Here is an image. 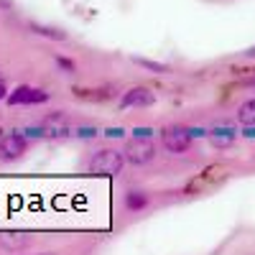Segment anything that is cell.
I'll use <instances>...</instances> for the list:
<instances>
[{
  "label": "cell",
  "mask_w": 255,
  "mask_h": 255,
  "mask_svg": "<svg viewBox=\"0 0 255 255\" xmlns=\"http://www.w3.org/2000/svg\"><path fill=\"white\" fill-rule=\"evenodd\" d=\"M123 166H125V153L115 151V148H105V151L92 153V158L87 161V174L113 179L123 171Z\"/></svg>",
  "instance_id": "6da1fadb"
},
{
  "label": "cell",
  "mask_w": 255,
  "mask_h": 255,
  "mask_svg": "<svg viewBox=\"0 0 255 255\" xmlns=\"http://www.w3.org/2000/svg\"><path fill=\"white\" fill-rule=\"evenodd\" d=\"M161 143L168 153H186L189 145H191V133H189V128L168 125L161 130Z\"/></svg>",
  "instance_id": "7a4b0ae2"
},
{
  "label": "cell",
  "mask_w": 255,
  "mask_h": 255,
  "mask_svg": "<svg viewBox=\"0 0 255 255\" xmlns=\"http://www.w3.org/2000/svg\"><path fill=\"white\" fill-rule=\"evenodd\" d=\"M123 153H125V161L130 163V166H145V163H151V161L156 158V148H153L151 140L135 138Z\"/></svg>",
  "instance_id": "3957f363"
},
{
  "label": "cell",
  "mask_w": 255,
  "mask_h": 255,
  "mask_svg": "<svg viewBox=\"0 0 255 255\" xmlns=\"http://www.w3.org/2000/svg\"><path fill=\"white\" fill-rule=\"evenodd\" d=\"M8 105H44L49 102V92L38 90V87H28V84H20V87H15L13 92H8Z\"/></svg>",
  "instance_id": "277c9868"
},
{
  "label": "cell",
  "mask_w": 255,
  "mask_h": 255,
  "mask_svg": "<svg viewBox=\"0 0 255 255\" xmlns=\"http://www.w3.org/2000/svg\"><path fill=\"white\" fill-rule=\"evenodd\" d=\"M26 135L20 133H5L3 138H0V158L3 161H18L20 156L26 153Z\"/></svg>",
  "instance_id": "5b68a950"
},
{
  "label": "cell",
  "mask_w": 255,
  "mask_h": 255,
  "mask_svg": "<svg viewBox=\"0 0 255 255\" xmlns=\"http://www.w3.org/2000/svg\"><path fill=\"white\" fill-rule=\"evenodd\" d=\"M151 105H156V95L148 87H130L120 97L123 110H128V108H151Z\"/></svg>",
  "instance_id": "8992f818"
},
{
  "label": "cell",
  "mask_w": 255,
  "mask_h": 255,
  "mask_svg": "<svg viewBox=\"0 0 255 255\" xmlns=\"http://www.w3.org/2000/svg\"><path fill=\"white\" fill-rule=\"evenodd\" d=\"M33 243L28 232H0V245L5 250H23Z\"/></svg>",
  "instance_id": "52a82bcc"
},
{
  "label": "cell",
  "mask_w": 255,
  "mask_h": 255,
  "mask_svg": "<svg viewBox=\"0 0 255 255\" xmlns=\"http://www.w3.org/2000/svg\"><path fill=\"white\" fill-rule=\"evenodd\" d=\"M123 204H125L128 212H143L148 204H151V194H145V191H140V189H130V191H125Z\"/></svg>",
  "instance_id": "ba28073f"
},
{
  "label": "cell",
  "mask_w": 255,
  "mask_h": 255,
  "mask_svg": "<svg viewBox=\"0 0 255 255\" xmlns=\"http://www.w3.org/2000/svg\"><path fill=\"white\" fill-rule=\"evenodd\" d=\"M31 31L36 36H44V38H51V41H67V31L61 28H54V26H44V23H31Z\"/></svg>",
  "instance_id": "9c48e42d"
},
{
  "label": "cell",
  "mask_w": 255,
  "mask_h": 255,
  "mask_svg": "<svg viewBox=\"0 0 255 255\" xmlns=\"http://www.w3.org/2000/svg\"><path fill=\"white\" fill-rule=\"evenodd\" d=\"M209 140L217 148H227L232 140H235V130H232V128H215V130L209 133Z\"/></svg>",
  "instance_id": "30bf717a"
},
{
  "label": "cell",
  "mask_w": 255,
  "mask_h": 255,
  "mask_svg": "<svg viewBox=\"0 0 255 255\" xmlns=\"http://www.w3.org/2000/svg\"><path fill=\"white\" fill-rule=\"evenodd\" d=\"M133 59V64H138L140 69H145V72H151V74H168L171 69L166 67V64H161V61H153V59H143V56H130Z\"/></svg>",
  "instance_id": "8fae6325"
},
{
  "label": "cell",
  "mask_w": 255,
  "mask_h": 255,
  "mask_svg": "<svg viewBox=\"0 0 255 255\" xmlns=\"http://www.w3.org/2000/svg\"><path fill=\"white\" fill-rule=\"evenodd\" d=\"M238 120H240L243 125H255V97L240 105V110H238Z\"/></svg>",
  "instance_id": "7c38bea8"
},
{
  "label": "cell",
  "mask_w": 255,
  "mask_h": 255,
  "mask_svg": "<svg viewBox=\"0 0 255 255\" xmlns=\"http://www.w3.org/2000/svg\"><path fill=\"white\" fill-rule=\"evenodd\" d=\"M56 67H59L64 74H74V72H77V64H74L72 59H67V56H56Z\"/></svg>",
  "instance_id": "4fadbf2b"
},
{
  "label": "cell",
  "mask_w": 255,
  "mask_h": 255,
  "mask_svg": "<svg viewBox=\"0 0 255 255\" xmlns=\"http://www.w3.org/2000/svg\"><path fill=\"white\" fill-rule=\"evenodd\" d=\"M153 133H156L153 128H135V130H133L135 138H145V140H148V138H153Z\"/></svg>",
  "instance_id": "5bb4252c"
},
{
  "label": "cell",
  "mask_w": 255,
  "mask_h": 255,
  "mask_svg": "<svg viewBox=\"0 0 255 255\" xmlns=\"http://www.w3.org/2000/svg\"><path fill=\"white\" fill-rule=\"evenodd\" d=\"M105 135H108V138H123L125 130H123V128H108V130H105Z\"/></svg>",
  "instance_id": "9a60e30c"
},
{
  "label": "cell",
  "mask_w": 255,
  "mask_h": 255,
  "mask_svg": "<svg viewBox=\"0 0 255 255\" xmlns=\"http://www.w3.org/2000/svg\"><path fill=\"white\" fill-rule=\"evenodd\" d=\"M28 138H44L46 135V130H44V128H28Z\"/></svg>",
  "instance_id": "2e32d148"
},
{
  "label": "cell",
  "mask_w": 255,
  "mask_h": 255,
  "mask_svg": "<svg viewBox=\"0 0 255 255\" xmlns=\"http://www.w3.org/2000/svg\"><path fill=\"white\" fill-rule=\"evenodd\" d=\"M8 97V87H5V79L0 77V100H5Z\"/></svg>",
  "instance_id": "e0dca14e"
},
{
  "label": "cell",
  "mask_w": 255,
  "mask_h": 255,
  "mask_svg": "<svg viewBox=\"0 0 255 255\" xmlns=\"http://www.w3.org/2000/svg\"><path fill=\"white\" fill-rule=\"evenodd\" d=\"M245 56H248V59H255V46H250V49L245 51Z\"/></svg>",
  "instance_id": "ac0fdd59"
}]
</instances>
